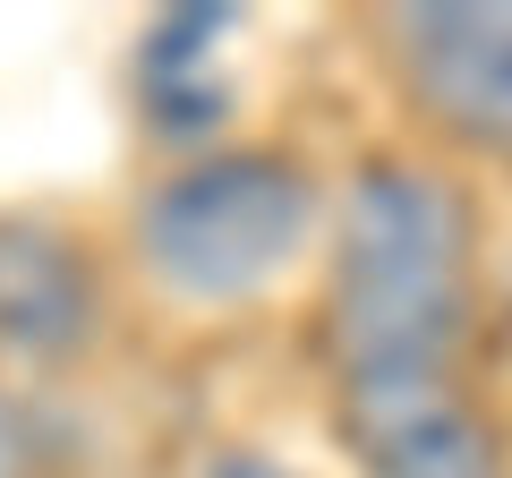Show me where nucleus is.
Wrapping results in <instances>:
<instances>
[{
	"label": "nucleus",
	"mask_w": 512,
	"mask_h": 478,
	"mask_svg": "<svg viewBox=\"0 0 512 478\" xmlns=\"http://www.w3.org/2000/svg\"><path fill=\"white\" fill-rule=\"evenodd\" d=\"M470 333V205L427 163H359L325 257L333 376H444Z\"/></svg>",
	"instance_id": "nucleus-1"
},
{
	"label": "nucleus",
	"mask_w": 512,
	"mask_h": 478,
	"mask_svg": "<svg viewBox=\"0 0 512 478\" xmlns=\"http://www.w3.org/2000/svg\"><path fill=\"white\" fill-rule=\"evenodd\" d=\"M325 222V188L299 154L205 146L137 197V265L180 308H248L299 265Z\"/></svg>",
	"instance_id": "nucleus-2"
},
{
	"label": "nucleus",
	"mask_w": 512,
	"mask_h": 478,
	"mask_svg": "<svg viewBox=\"0 0 512 478\" xmlns=\"http://www.w3.org/2000/svg\"><path fill=\"white\" fill-rule=\"evenodd\" d=\"M384 43L436 129L512 154V0H419L384 18Z\"/></svg>",
	"instance_id": "nucleus-3"
},
{
	"label": "nucleus",
	"mask_w": 512,
	"mask_h": 478,
	"mask_svg": "<svg viewBox=\"0 0 512 478\" xmlns=\"http://www.w3.org/2000/svg\"><path fill=\"white\" fill-rule=\"evenodd\" d=\"M342 444L359 478H504V436L487 402L444 376H350L342 385Z\"/></svg>",
	"instance_id": "nucleus-4"
},
{
	"label": "nucleus",
	"mask_w": 512,
	"mask_h": 478,
	"mask_svg": "<svg viewBox=\"0 0 512 478\" xmlns=\"http://www.w3.org/2000/svg\"><path fill=\"white\" fill-rule=\"evenodd\" d=\"M103 333V274L86 239L43 214H0V359L77 368Z\"/></svg>",
	"instance_id": "nucleus-5"
},
{
	"label": "nucleus",
	"mask_w": 512,
	"mask_h": 478,
	"mask_svg": "<svg viewBox=\"0 0 512 478\" xmlns=\"http://www.w3.org/2000/svg\"><path fill=\"white\" fill-rule=\"evenodd\" d=\"M239 9H171V18H154L146 35H137V111L154 120V137H171V146H197L222 129V111H231V94H222V43H231Z\"/></svg>",
	"instance_id": "nucleus-6"
},
{
	"label": "nucleus",
	"mask_w": 512,
	"mask_h": 478,
	"mask_svg": "<svg viewBox=\"0 0 512 478\" xmlns=\"http://www.w3.org/2000/svg\"><path fill=\"white\" fill-rule=\"evenodd\" d=\"M197 478H299V470L274 461V453H256V444H214V453L197 461Z\"/></svg>",
	"instance_id": "nucleus-7"
},
{
	"label": "nucleus",
	"mask_w": 512,
	"mask_h": 478,
	"mask_svg": "<svg viewBox=\"0 0 512 478\" xmlns=\"http://www.w3.org/2000/svg\"><path fill=\"white\" fill-rule=\"evenodd\" d=\"M0 478H35V427L9 402V385H0Z\"/></svg>",
	"instance_id": "nucleus-8"
},
{
	"label": "nucleus",
	"mask_w": 512,
	"mask_h": 478,
	"mask_svg": "<svg viewBox=\"0 0 512 478\" xmlns=\"http://www.w3.org/2000/svg\"><path fill=\"white\" fill-rule=\"evenodd\" d=\"M504 299H512V274H504Z\"/></svg>",
	"instance_id": "nucleus-9"
}]
</instances>
